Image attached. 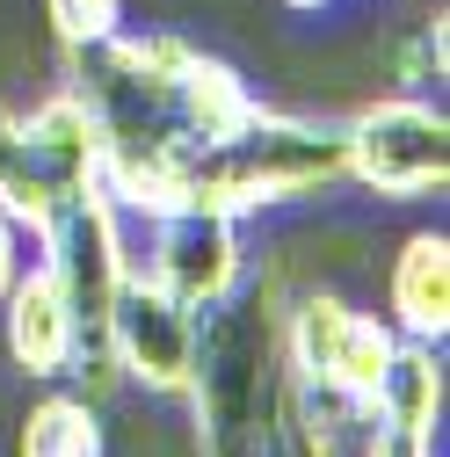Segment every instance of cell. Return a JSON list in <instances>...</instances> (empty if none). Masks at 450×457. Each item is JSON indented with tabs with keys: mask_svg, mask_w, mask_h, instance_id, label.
<instances>
[{
	"mask_svg": "<svg viewBox=\"0 0 450 457\" xmlns=\"http://www.w3.org/2000/svg\"><path fill=\"white\" fill-rule=\"evenodd\" d=\"M66 80L95 109L102 131V189L124 218H167L175 211V175L204 145H225L262 95L247 73L218 51H196L182 37H109L95 51H73Z\"/></svg>",
	"mask_w": 450,
	"mask_h": 457,
	"instance_id": "6da1fadb",
	"label": "cell"
},
{
	"mask_svg": "<svg viewBox=\"0 0 450 457\" xmlns=\"http://www.w3.org/2000/svg\"><path fill=\"white\" fill-rule=\"evenodd\" d=\"M284 407H291L284 269H262V276H240V291L196 320V378H189L196 450L204 457H262Z\"/></svg>",
	"mask_w": 450,
	"mask_h": 457,
	"instance_id": "7a4b0ae2",
	"label": "cell"
},
{
	"mask_svg": "<svg viewBox=\"0 0 450 457\" xmlns=\"http://www.w3.org/2000/svg\"><path fill=\"white\" fill-rule=\"evenodd\" d=\"M342 182V131L298 117V109L262 102L254 117L225 138L182 160L175 175V211H211V218H262L276 204H298ZM167 211V218H175Z\"/></svg>",
	"mask_w": 450,
	"mask_h": 457,
	"instance_id": "3957f363",
	"label": "cell"
},
{
	"mask_svg": "<svg viewBox=\"0 0 450 457\" xmlns=\"http://www.w3.org/2000/svg\"><path fill=\"white\" fill-rule=\"evenodd\" d=\"M400 349V334L385 327V312H356L334 291H305L284 298V363H291V392L298 407L334 428V421H371L378 378Z\"/></svg>",
	"mask_w": 450,
	"mask_h": 457,
	"instance_id": "277c9868",
	"label": "cell"
},
{
	"mask_svg": "<svg viewBox=\"0 0 450 457\" xmlns=\"http://www.w3.org/2000/svg\"><path fill=\"white\" fill-rule=\"evenodd\" d=\"M334 131H342V182L385 204H421L450 189V117L429 95H378Z\"/></svg>",
	"mask_w": 450,
	"mask_h": 457,
	"instance_id": "5b68a950",
	"label": "cell"
},
{
	"mask_svg": "<svg viewBox=\"0 0 450 457\" xmlns=\"http://www.w3.org/2000/svg\"><path fill=\"white\" fill-rule=\"evenodd\" d=\"M109 356L131 385H146L153 399H189L196 378V312L160 291V283L131 262L117 305H109Z\"/></svg>",
	"mask_w": 450,
	"mask_h": 457,
	"instance_id": "8992f818",
	"label": "cell"
},
{
	"mask_svg": "<svg viewBox=\"0 0 450 457\" xmlns=\"http://www.w3.org/2000/svg\"><path fill=\"white\" fill-rule=\"evenodd\" d=\"M160 291H175L196 320L211 305H225L247 276V247H240V218H211V211H175L153 218V254L138 262Z\"/></svg>",
	"mask_w": 450,
	"mask_h": 457,
	"instance_id": "52a82bcc",
	"label": "cell"
},
{
	"mask_svg": "<svg viewBox=\"0 0 450 457\" xmlns=\"http://www.w3.org/2000/svg\"><path fill=\"white\" fill-rule=\"evenodd\" d=\"M0 341H8V363L37 385H59L73 378V356H80V320H73V298L59 269L44 254L22 262V276L8 283V298H0Z\"/></svg>",
	"mask_w": 450,
	"mask_h": 457,
	"instance_id": "ba28073f",
	"label": "cell"
},
{
	"mask_svg": "<svg viewBox=\"0 0 450 457\" xmlns=\"http://www.w3.org/2000/svg\"><path fill=\"white\" fill-rule=\"evenodd\" d=\"M22 131H29V153L51 175V189L80 196V189H102V131H95V109L80 102L73 80H59L37 109H22Z\"/></svg>",
	"mask_w": 450,
	"mask_h": 457,
	"instance_id": "9c48e42d",
	"label": "cell"
},
{
	"mask_svg": "<svg viewBox=\"0 0 450 457\" xmlns=\"http://www.w3.org/2000/svg\"><path fill=\"white\" fill-rule=\"evenodd\" d=\"M385 327L400 341H436L450 334V240L443 233H407L385 269Z\"/></svg>",
	"mask_w": 450,
	"mask_h": 457,
	"instance_id": "30bf717a",
	"label": "cell"
},
{
	"mask_svg": "<svg viewBox=\"0 0 450 457\" xmlns=\"http://www.w3.org/2000/svg\"><path fill=\"white\" fill-rule=\"evenodd\" d=\"M371 421L436 436V421H443V349L436 341H400L392 349V363L378 378V399H371Z\"/></svg>",
	"mask_w": 450,
	"mask_h": 457,
	"instance_id": "8fae6325",
	"label": "cell"
},
{
	"mask_svg": "<svg viewBox=\"0 0 450 457\" xmlns=\"http://www.w3.org/2000/svg\"><path fill=\"white\" fill-rule=\"evenodd\" d=\"M0 211H8L37 247L51 240V218H59V189H51V175L37 167L29 131H22V109L8 95H0Z\"/></svg>",
	"mask_w": 450,
	"mask_h": 457,
	"instance_id": "7c38bea8",
	"label": "cell"
},
{
	"mask_svg": "<svg viewBox=\"0 0 450 457\" xmlns=\"http://www.w3.org/2000/svg\"><path fill=\"white\" fill-rule=\"evenodd\" d=\"M15 457H109L95 399L88 392H44L15 436Z\"/></svg>",
	"mask_w": 450,
	"mask_h": 457,
	"instance_id": "4fadbf2b",
	"label": "cell"
},
{
	"mask_svg": "<svg viewBox=\"0 0 450 457\" xmlns=\"http://www.w3.org/2000/svg\"><path fill=\"white\" fill-rule=\"evenodd\" d=\"M44 15L59 37V59H73V51H95L124 29V0H44Z\"/></svg>",
	"mask_w": 450,
	"mask_h": 457,
	"instance_id": "5bb4252c",
	"label": "cell"
},
{
	"mask_svg": "<svg viewBox=\"0 0 450 457\" xmlns=\"http://www.w3.org/2000/svg\"><path fill=\"white\" fill-rule=\"evenodd\" d=\"M262 457H334V443H327V428L298 407V392H291V407L276 414V436H269V450Z\"/></svg>",
	"mask_w": 450,
	"mask_h": 457,
	"instance_id": "9a60e30c",
	"label": "cell"
},
{
	"mask_svg": "<svg viewBox=\"0 0 450 457\" xmlns=\"http://www.w3.org/2000/svg\"><path fill=\"white\" fill-rule=\"evenodd\" d=\"M356 457H436V443L421 436V428H392V421H371V436H363V450Z\"/></svg>",
	"mask_w": 450,
	"mask_h": 457,
	"instance_id": "2e32d148",
	"label": "cell"
},
{
	"mask_svg": "<svg viewBox=\"0 0 450 457\" xmlns=\"http://www.w3.org/2000/svg\"><path fill=\"white\" fill-rule=\"evenodd\" d=\"M22 262H29V233H22L8 211H0V298H8V283L22 276Z\"/></svg>",
	"mask_w": 450,
	"mask_h": 457,
	"instance_id": "e0dca14e",
	"label": "cell"
},
{
	"mask_svg": "<svg viewBox=\"0 0 450 457\" xmlns=\"http://www.w3.org/2000/svg\"><path fill=\"white\" fill-rule=\"evenodd\" d=\"M284 8H291V15H327L334 0H284Z\"/></svg>",
	"mask_w": 450,
	"mask_h": 457,
	"instance_id": "ac0fdd59",
	"label": "cell"
}]
</instances>
